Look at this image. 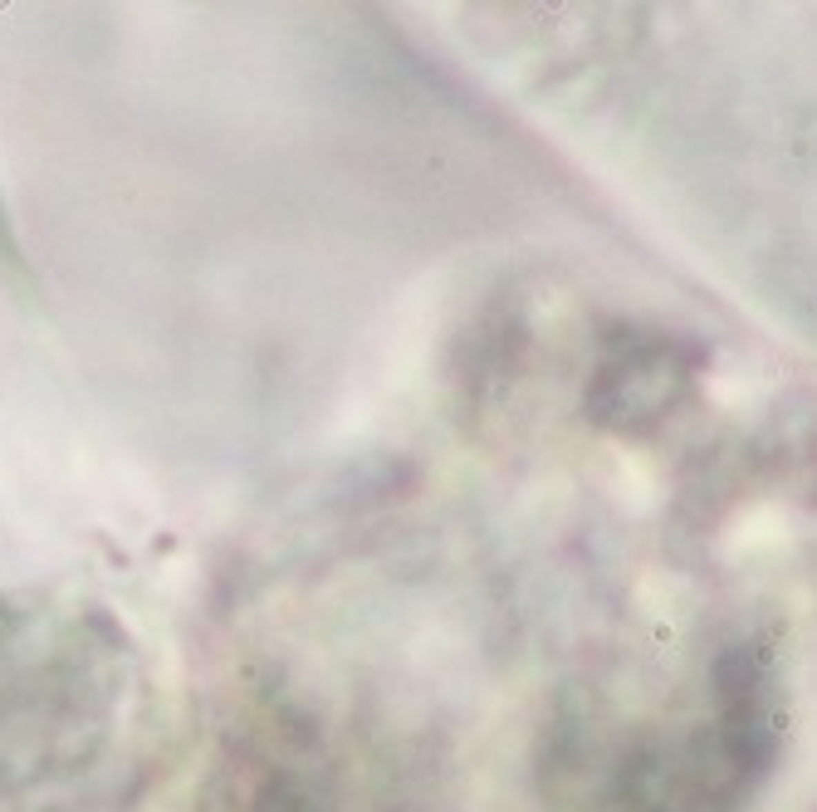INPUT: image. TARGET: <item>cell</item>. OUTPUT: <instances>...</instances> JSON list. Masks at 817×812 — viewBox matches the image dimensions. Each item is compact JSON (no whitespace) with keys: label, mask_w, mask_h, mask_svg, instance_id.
<instances>
[{"label":"cell","mask_w":817,"mask_h":812,"mask_svg":"<svg viewBox=\"0 0 817 812\" xmlns=\"http://www.w3.org/2000/svg\"><path fill=\"white\" fill-rule=\"evenodd\" d=\"M142 646L74 587H0V793L83 773L142 705Z\"/></svg>","instance_id":"cell-1"},{"label":"cell","mask_w":817,"mask_h":812,"mask_svg":"<svg viewBox=\"0 0 817 812\" xmlns=\"http://www.w3.org/2000/svg\"><path fill=\"white\" fill-rule=\"evenodd\" d=\"M0 250H6V215H0Z\"/></svg>","instance_id":"cell-2"}]
</instances>
